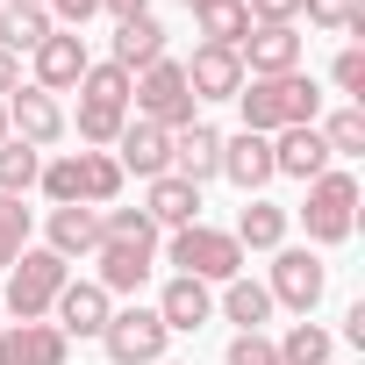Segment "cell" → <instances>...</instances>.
<instances>
[{
    "mask_svg": "<svg viewBox=\"0 0 365 365\" xmlns=\"http://www.w3.org/2000/svg\"><path fill=\"white\" fill-rule=\"evenodd\" d=\"M51 315H58V329H65V336H101L115 308H108V294H101L93 279H65V287H58V301H51Z\"/></svg>",
    "mask_w": 365,
    "mask_h": 365,
    "instance_id": "4fadbf2b",
    "label": "cell"
},
{
    "mask_svg": "<svg viewBox=\"0 0 365 365\" xmlns=\"http://www.w3.org/2000/svg\"><path fill=\"white\" fill-rule=\"evenodd\" d=\"M165 322H158V308H115L108 315V329H101V344H108V358L115 365H158L165 358Z\"/></svg>",
    "mask_w": 365,
    "mask_h": 365,
    "instance_id": "8992f818",
    "label": "cell"
},
{
    "mask_svg": "<svg viewBox=\"0 0 365 365\" xmlns=\"http://www.w3.org/2000/svg\"><path fill=\"white\" fill-rule=\"evenodd\" d=\"M201 36H208V43H222V51H237V43L251 36L244 0H208V8H201Z\"/></svg>",
    "mask_w": 365,
    "mask_h": 365,
    "instance_id": "f1b7e54d",
    "label": "cell"
},
{
    "mask_svg": "<svg viewBox=\"0 0 365 365\" xmlns=\"http://www.w3.org/2000/svg\"><path fill=\"white\" fill-rule=\"evenodd\" d=\"M36 187H43L58 208H86V201H79V150H72V158H51V165L36 172Z\"/></svg>",
    "mask_w": 365,
    "mask_h": 365,
    "instance_id": "d6a6232c",
    "label": "cell"
},
{
    "mask_svg": "<svg viewBox=\"0 0 365 365\" xmlns=\"http://www.w3.org/2000/svg\"><path fill=\"white\" fill-rule=\"evenodd\" d=\"M230 365H279V351H272L265 329H237L230 336Z\"/></svg>",
    "mask_w": 365,
    "mask_h": 365,
    "instance_id": "d590c367",
    "label": "cell"
},
{
    "mask_svg": "<svg viewBox=\"0 0 365 365\" xmlns=\"http://www.w3.org/2000/svg\"><path fill=\"white\" fill-rule=\"evenodd\" d=\"M322 143H329V158H358L365 150V108H336L322 122Z\"/></svg>",
    "mask_w": 365,
    "mask_h": 365,
    "instance_id": "1f68e13d",
    "label": "cell"
},
{
    "mask_svg": "<svg viewBox=\"0 0 365 365\" xmlns=\"http://www.w3.org/2000/svg\"><path fill=\"white\" fill-rule=\"evenodd\" d=\"M222 172L237 179L244 194H258L265 179H272V136H251V129H244V136H230V143H222Z\"/></svg>",
    "mask_w": 365,
    "mask_h": 365,
    "instance_id": "7402d4cb",
    "label": "cell"
},
{
    "mask_svg": "<svg viewBox=\"0 0 365 365\" xmlns=\"http://www.w3.org/2000/svg\"><path fill=\"white\" fill-rule=\"evenodd\" d=\"M336 86H344L351 101L365 93V51H358V43H344V51H336Z\"/></svg>",
    "mask_w": 365,
    "mask_h": 365,
    "instance_id": "74e56055",
    "label": "cell"
},
{
    "mask_svg": "<svg viewBox=\"0 0 365 365\" xmlns=\"http://www.w3.org/2000/svg\"><path fill=\"white\" fill-rule=\"evenodd\" d=\"M43 251H58L65 265L72 258H93L101 251V208H51V244Z\"/></svg>",
    "mask_w": 365,
    "mask_h": 365,
    "instance_id": "ffe728a7",
    "label": "cell"
},
{
    "mask_svg": "<svg viewBox=\"0 0 365 365\" xmlns=\"http://www.w3.org/2000/svg\"><path fill=\"white\" fill-rule=\"evenodd\" d=\"M43 36H51V15L43 8H0V51H8V58L36 51Z\"/></svg>",
    "mask_w": 365,
    "mask_h": 365,
    "instance_id": "484cf974",
    "label": "cell"
},
{
    "mask_svg": "<svg viewBox=\"0 0 365 365\" xmlns=\"http://www.w3.org/2000/svg\"><path fill=\"white\" fill-rule=\"evenodd\" d=\"M172 265L187 272V279H201V287H230V279H244V244L230 237V230H208V222H187V230H172Z\"/></svg>",
    "mask_w": 365,
    "mask_h": 365,
    "instance_id": "7a4b0ae2",
    "label": "cell"
},
{
    "mask_svg": "<svg viewBox=\"0 0 365 365\" xmlns=\"http://www.w3.org/2000/svg\"><path fill=\"white\" fill-rule=\"evenodd\" d=\"M208 315H215V294H208L201 279H187V272L165 279V294H158V322H165L172 336H194Z\"/></svg>",
    "mask_w": 365,
    "mask_h": 365,
    "instance_id": "2e32d148",
    "label": "cell"
},
{
    "mask_svg": "<svg viewBox=\"0 0 365 365\" xmlns=\"http://www.w3.org/2000/svg\"><path fill=\"white\" fill-rule=\"evenodd\" d=\"M129 101H136V115L158 122V129H187V122H194V86H187V72H179L172 58L143 65V72L129 79Z\"/></svg>",
    "mask_w": 365,
    "mask_h": 365,
    "instance_id": "3957f363",
    "label": "cell"
},
{
    "mask_svg": "<svg viewBox=\"0 0 365 365\" xmlns=\"http://www.w3.org/2000/svg\"><path fill=\"white\" fill-rule=\"evenodd\" d=\"M301 222H308V244H344L351 222H358V179H351V172L308 179V208H301Z\"/></svg>",
    "mask_w": 365,
    "mask_h": 365,
    "instance_id": "5b68a950",
    "label": "cell"
},
{
    "mask_svg": "<svg viewBox=\"0 0 365 365\" xmlns=\"http://www.w3.org/2000/svg\"><path fill=\"white\" fill-rule=\"evenodd\" d=\"M301 15H308V22H322V29H351L358 0H301Z\"/></svg>",
    "mask_w": 365,
    "mask_h": 365,
    "instance_id": "8d00e7d4",
    "label": "cell"
},
{
    "mask_svg": "<svg viewBox=\"0 0 365 365\" xmlns=\"http://www.w3.org/2000/svg\"><path fill=\"white\" fill-rule=\"evenodd\" d=\"M187 8H194V15H201V8H208V0H187Z\"/></svg>",
    "mask_w": 365,
    "mask_h": 365,
    "instance_id": "bcb514c9",
    "label": "cell"
},
{
    "mask_svg": "<svg viewBox=\"0 0 365 365\" xmlns=\"http://www.w3.org/2000/svg\"><path fill=\"white\" fill-rule=\"evenodd\" d=\"M8 8H43V0H8Z\"/></svg>",
    "mask_w": 365,
    "mask_h": 365,
    "instance_id": "f6af8a7d",
    "label": "cell"
},
{
    "mask_svg": "<svg viewBox=\"0 0 365 365\" xmlns=\"http://www.w3.org/2000/svg\"><path fill=\"white\" fill-rule=\"evenodd\" d=\"M272 351H279V365H329L336 336H329L322 322H294V329H287V336H279Z\"/></svg>",
    "mask_w": 365,
    "mask_h": 365,
    "instance_id": "d4e9b609",
    "label": "cell"
},
{
    "mask_svg": "<svg viewBox=\"0 0 365 365\" xmlns=\"http://www.w3.org/2000/svg\"><path fill=\"white\" fill-rule=\"evenodd\" d=\"M115 194H122V165L108 150H79V201L86 208H115Z\"/></svg>",
    "mask_w": 365,
    "mask_h": 365,
    "instance_id": "cb8c5ba5",
    "label": "cell"
},
{
    "mask_svg": "<svg viewBox=\"0 0 365 365\" xmlns=\"http://www.w3.org/2000/svg\"><path fill=\"white\" fill-rule=\"evenodd\" d=\"M115 165H122V179L136 172V179H165L172 172V129H158V122H122V136H115Z\"/></svg>",
    "mask_w": 365,
    "mask_h": 365,
    "instance_id": "30bf717a",
    "label": "cell"
},
{
    "mask_svg": "<svg viewBox=\"0 0 365 365\" xmlns=\"http://www.w3.org/2000/svg\"><path fill=\"white\" fill-rule=\"evenodd\" d=\"M8 136H22L29 150L58 143V136H65V108H58V93H43V86H15V93H8Z\"/></svg>",
    "mask_w": 365,
    "mask_h": 365,
    "instance_id": "9c48e42d",
    "label": "cell"
},
{
    "mask_svg": "<svg viewBox=\"0 0 365 365\" xmlns=\"http://www.w3.org/2000/svg\"><path fill=\"white\" fill-rule=\"evenodd\" d=\"M237 108H244V129L251 136H279V129H301L322 115V93L308 72H279V79H244L237 86Z\"/></svg>",
    "mask_w": 365,
    "mask_h": 365,
    "instance_id": "6da1fadb",
    "label": "cell"
},
{
    "mask_svg": "<svg viewBox=\"0 0 365 365\" xmlns=\"http://www.w3.org/2000/svg\"><path fill=\"white\" fill-rule=\"evenodd\" d=\"M122 122H129L122 101H79V136H86V143H115Z\"/></svg>",
    "mask_w": 365,
    "mask_h": 365,
    "instance_id": "4dcf8cb0",
    "label": "cell"
},
{
    "mask_svg": "<svg viewBox=\"0 0 365 365\" xmlns=\"http://www.w3.org/2000/svg\"><path fill=\"white\" fill-rule=\"evenodd\" d=\"M15 86H22V58H8V51H0V101H8Z\"/></svg>",
    "mask_w": 365,
    "mask_h": 365,
    "instance_id": "7bdbcfd3",
    "label": "cell"
},
{
    "mask_svg": "<svg viewBox=\"0 0 365 365\" xmlns=\"http://www.w3.org/2000/svg\"><path fill=\"white\" fill-rule=\"evenodd\" d=\"M65 329L58 322H15L0 336V365H65Z\"/></svg>",
    "mask_w": 365,
    "mask_h": 365,
    "instance_id": "e0dca14e",
    "label": "cell"
},
{
    "mask_svg": "<svg viewBox=\"0 0 365 365\" xmlns=\"http://www.w3.org/2000/svg\"><path fill=\"white\" fill-rule=\"evenodd\" d=\"M322 287H329V265L315 258V251H287L279 244V258H272V308H294V315H308L315 301H322Z\"/></svg>",
    "mask_w": 365,
    "mask_h": 365,
    "instance_id": "52a82bcc",
    "label": "cell"
},
{
    "mask_svg": "<svg viewBox=\"0 0 365 365\" xmlns=\"http://www.w3.org/2000/svg\"><path fill=\"white\" fill-rule=\"evenodd\" d=\"M36 172H43V150H29L22 136H8V143H0V194H29L36 187Z\"/></svg>",
    "mask_w": 365,
    "mask_h": 365,
    "instance_id": "4316f807",
    "label": "cell"
},
{
    "mask_svg": "<svg viewBox=\"0 0 365 365\" xmlns=\"http://www.w3.org/2000/svg\"><path fill=\"white\" fill-rule=\"evenodd\" d=\"M93 258H101V279H93L101 294H136V287L150 279V251H143V244H108V237H101Z\"/></svg>",
    "mask_w": 365,
    "mask_h": 365,
    "instance_id": "44dd1931",
    "label": "cell"
},
{
    "mask_svg": "<svg viewBox=\"0 0 365 365\" xmlns=\"http://www.w3.org/2000/svg\"><path fill=\"white\" fill-rule=\"evenodd\" d=\"M29 58H36V86H43V93L79 86V79H86V65H93V58H86V36H72V29H51Z\"/></svg>",
    "mask_w": 365,
    "mask_h": 365,
    "instance_id": "8fae6325",
    "label": "cell"
},
{
    "mask_svg": "<svg viewBox=\"0 0 365 365\" xmlns=\"http://www.w3.org/2000/svg\"><path fill=\"white\" fill-rule=\"evenodd\" d=\"M244 72L251 79H279V72H301V29L294 22H251V36L237 43Z\"/></svg>",
    "mask_w": 365,
    "mask_h": 365,
    "instance_id": "ba28073f",
    "label": "cell"
},
{
    "mask_svg": "<svg viewBox=\"0 0 365 365\" xmlns=\"http://www.w3.org/2000/svg\"><path fill=\"white\" fill-rule=\"evenodd\" d=\"M230 237H237L244 251H279V244H287V208H272V201H258V194H251V208L237 215V230H230Z\"/></svg>",
    "mask_w": 365,
    "mask_h": 365,
    "instance_id": "603a6c76",
    "label": "cell"
},
{
    "mask_svg": "<svg viewBox=\"0 0 365 365\" xmlns=\"http://www.w3.org/2000/svg\"><path fill=\"white\" fill-rule=\"evenodd\" d=\"M179 72H187L194 101H237V86H244V58L222 51V43H201L194 65H179Z\"/></svg>",
    "mask_w": 365,
    "mask_h": 365,
    "instance_id": "7c38bea8",
    "label": "cell"
},
{
    "mask_svg": "<svg viewBox=\"0 0 365 365\" xmlns=\"http://www.w3.org/2000/svg\"><path fill=\"white\" fill-rule=\"evenodd\" d=\"M101 8H108L115 22H136V15H150V0H101Z\"/></svg>",
    "mask_w": 365,
    "mask_h": 365,
    "instance_id": "b9f144b4",
    "label": "cell"
},
{
    "mask_svg": "<svg viewBox=\"0 0 365 365\" xmlns=\"http://www.w3.org/2000/svg\"><path fill=\"white\" fill-rule=\"evenodd\" d=\"M101 237H108V244H143V251H158V222H150L143 208H101Z\"/></svg>",
    "mask_w": 365,
    "mask_h": 365,
    "instance_id": "f546056e",
    "label": "cell"
},
{
    "mask_svg": "<svg viewBox=\"0 0 365 365\" xmlns=\"http://www.w3.org/2000/svg\"><path fill=\"white\" fill-rule=\"evenodd\" d=\"M272 172H287V179H322V172H329V143H322V129H315V122L279 129V136H272Z\"/></svg>",
    "mask_w": 365,
    "mask_h": 365,
    "instance_id": "5bb4252c",
    "label": "cell"
},
{
    "mask_svg": "<svg viewBox=\"0 0 365 365\" xmlns=\"http://www.w3.org/2000/svg\"><path fill=\"white\" fill-rule=\"evenodd\" d=\"M158 365H165V358H158Z\"/></svg>",
    "mask_w": 365,
    "mask_h": 365,
    "instance_id": "7dc6e473",
    "label": "cell"
},
{
    "mask_svg": "<svg viewBox=\"0 0 365 365\" xmlns=\"http://www.w3.org/2000/svg\"><path fill=\"white\" fill-rule=\"evenodd\" d=\"M244 15H251V22H294L301 0H244Z\"/></svg>",
    "mask_w": 365,
    "mask_h": 365,
    "instance_id": "f35d334b",
    "label": "cell"
},
{
    "mask_svg": "<svg viewBox=\"0 0 365 365\" xmlns=\"http://www.w3.org/2000/svg\"><path fill=\"white\" fill-rule=\"evenodd\" d=\"M79 101H122V108H129V72H122V65H86Z\"/></svg>",
    "mask_w": 365,
    "mask_h": 365,
    "instance_id": "e575fe53",
    "label": "cell"
},
{
    "mask_svg": "<svg viewBox=\"0 0 365 365\" xmlns=\"http://www.w3.org/2000/svg\"><path fill=\"white\" fill-rule=\"evenodd\" d=\"M51 8H58V22H72V29H79V22H93V15H101V0H51Z\"/></svg>",
    "mask_w": 365,
    "mask_h": 365,
    "instance_id": "ab89813d",
    "label": "cell"
},
{
    "mask_svg": "<svg viewBox=\"0 0 365 365\" xmlns=\"http://www.w3.org/2000/svg\"><path fill=\"white\" fill-rule=\"evenodd\" d=\"M344 344H358V351H365V301H358V308H344Z\"/></svg>",
    "mask_w": 365,
    "mask_h": 365,
    "instance_id": "60d3db41",
    "label": "cell"
},
{
    "mask_svg": "<svg viewBox=\"0 0 365 365\" xmlns=\"http://www.w3.org/2000/svg\"><path fill=\"white\" fill-rule=\"evenodd\" d=\"M222 315H230L237 329H265V315H272V294H265L258 279H230V287H222Z\"/></svg>",
    "mask_w": 365,
    "mask_h": 365,
    "instance_id": "83f0119b",
    "label": "cell"
},
{
    "mask_svg": "<svg viewBox=\"0 0 365 365\" xmlns=\"http://www.w3.org/2000/svg\"><path fill=\"white\" fill-rule=\"evenodd\" d=\"M29 251V208L15 194H0V265H15Z\"/></svg>",
    "mask_w": 365,
    "mask_h": 365,
    "instance_id": "836d02e7",
    "label": "cell"
},
{
    "mask_svg": "<svg viewBox=\"0 0 365 365\" xmlns=\"http://www.w3.org/2000/svg\"><path fill=\"white\" fill-rule=\"evenodd\" d=\"M172 172L187 179V187H201V179L222 172V136L208 122H187V129H172Z\"/></svg>",
    "mask_w": 365,
    "mask_h": 365,
    "instance_id": "9a60e30c",
    "label": "cell"
},
{
    "mask_svg": "<svg viewBox=\"0 0 365 365\" xmlns=\"http://www.w3.org/2000/svg\"><path fill=\"white\" fill-rule=\"evenodd\" d=\"M65 279H72V265H65L58 251H22V258L8 265V308H15V322H43Z\"/></svg>",
    "mask_w": 365,
    "mask_h": 365,
    "instance_id": "277c9868",
    "label": "cell"
},
{
    "mask_svg": "<svg viewBox=\"0 0 365 365\" xmlns=\"http://www.w3.org/2000/svg\"><path fill=\"white\" fill-rule=\"evenodd\" d=\"M0 143H8V101H0Z\"/></svg>",
    "mask_w": 365,
    "mask_h": 365,
    "instance_id": "ee69618b",
    "label": "cell"
},
{
    "mask_svg": "<svg viewBox=\"0 0 365 365\" xmlns=\"http://www.w3.org/2000/svg\"><path fill=\"white\" fill-rule=\"evenodd\" d=\"M165 58V22L158 15H136V22H115V58L108 65H122L129 79L143 72V65H158Z\"/></svg>",
    "mask_w": 365,
    "mask_h": 365,
    "instance_id": "d6986e66",
    "label": "cell"
},
{
    "mask_svg": "<svg viewBox=\"0 0 365 365\" xmlns=\"http://www.w3.org/2000/svg\"><path fill=\"white\" fill-rule=\"evenodd\" d=\"M143 215H150L158 230H187V222H201V187H187L179 172H165V179H150Z\"/></svg>",
    "mask_w": 365,
    "mask_h": 365,
    "instance_id": "ac0fdd59",
    "label": "cell"
}]
</instances>
